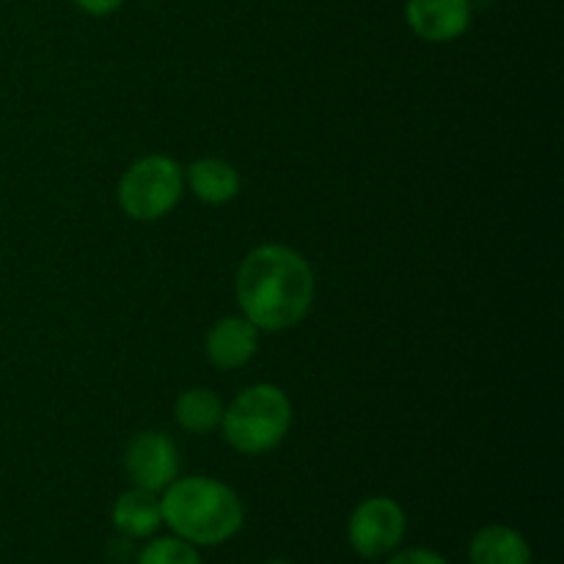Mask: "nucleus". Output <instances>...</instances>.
I'll use <instances>...</instances> for the list:
<instances>
[{
	"mask_svg": "<svg viewBox=\"0 0 564 564\" xmlns=\"http://www.w3.org/2000/svg\"><path fill=\"white\" fill-rule=\"evenodd\" d=\"M314 270L301 251L281 242L251 248L237 268L235 295L242 317L264 334L301 325L314 303Z\"/></svg>",
	"mask_w": 564,
	"mask_h": 564,
	"instance_id": "1",
	"label": "nucleus"
},
{
	"mask_svg": "<svg viewBox=\"0 0 564 564\" xmlns=\"http://www.w3.org/2000/svg\"><path fill=\"white\" fill-rule=\"evenodd\" d=\"M163 527L191 545H224L246 523V507L235 488L204 474L176 477L160 494Z\"/></svg>",
	"mask_w": 564,
	"mask_h": 564,
	"instance_id": "2",
	"label": "nucleus"
},
{
	"mask_svg": "<svg viewBox=\"0 0 564 564\" xmlns=\"http://www.w3.org/2000/svg\"><path fill=\"white\" fill-rule=\"evenodd\" d=\"M292 402L273 383H253L224 405L220 433L235 452L248 457L268 455L290 435Z\"/></svg>",
	"mask_w": 564,
	"mask_h": 564,
	"instance_id": "3",
	"label": "nucleus"
},
{
	"mask_svg": "<svg viewBox=\"0 0 564 564\" xmlns=\"http://www.w3.org/2000/svg\"><path fill=\"white\" fill-rule=\"evenodd\" d=\"M185 191V165L169 154H143L121 174L116 204L130 220L154 224L174 213Z\"/></svg>",
	"mask_w": 564,
	"mask_h": 564,
	"instance_id": "4",
	"label": "nucleus"
},
{
	"mask_svg": "<svg viewBox=\"0 0 564 564\" xmlns=\"http://www.w3.org/2000/svg\"><path fill=\"white\" fill-rule=\"evenodd\" d=\"M408 534V516L400 501L389 496L364 499L347 521V543L364 560H386L402 545Z\"/></svg>",
	"mask_w": 564,
	"mask_h": 564,
	"instance_id": "5",
	"label": "nucleus"
},
{
	"mask_svg": "<svg viewBox=\"0 0 564 564\" xmlns=\"http://www.w3.org/2000/svg\"><path fill=\"white\" fill-rule=\"evenodd\" d=\"M180 449L176 441L163 430H141L124 449V471L132 488L163 494L180 477Z\"/></svg>",
	"mask_w": 564,
	"mask_h": 564,
	"instance_id": "6",
	"label": "nucleus"
},
{
	"mask_svg": "<svg viewBox=\"0 0 564 564\" xmlns=\"http://www.w3.org/2000/svg\"><path fill=\"white\" fill-rule=\"evenodd\" d=\"M405 22L422 42L449 44L468 33L474 6L471 0H408Z\"/></svg>",
	"mask_w": 564,
	"mask_h": 564,
	"instance_id": "7",
	"label": "nucleus"
},
{
	"mask_svg": "<svg viewBox=\"0 0 564 564\" xmlns=\"http://www.w3.org/2000/svg\"><path fill=\"white\" fill-rule=\"evenodd\" d=\"M262 330L242 314H226L204 336V356L220 372H235L248 367L259 352Z\"/></svg>",
	"mask_w": 564,
	"mask_h": 564,
	"instance_id": "8",
	"label": "nucleus"
},
{
	"mask_svg": "<svg viewBox=\"0 0 564 564\" xmlns=\"http://www.w3.org/2000/svg\"><path fill=\"white\" fill-rule=\"evenodd\" d=\"M185 187L209 207H220L240 196V171L224 158H198L185 169Z\"/></svg>",
	"mask_w": 564,
	"mask_h": 564,
	"instance_id": "9",
	"label": "nucleus"
},
{
	"mask_svg": "<svg viewBox=\"0 0 564 564\" xmlns=\"http://www.w3.org/2000/svg\"><path fill=\"white\" fill-rule=\"evenodd\" d=\"M110 521L121 538L149 540L163 527V510H160V494L130 488L113 501Z\"/></svg>",
	"mask_w": 564,
	"mask_h": 564,
	"instance_id": "10",
	"label": "nucleus"
},
{
	"mask_svg": "<svg viewBox=\"0 0 564 564\" xmlns=\"http://www.w3.org/2000/svg\"><path fill=\"white\" fill-rule=\"evenodd\" d=\"M471 564H532V545L518 529L505 523H488L477 529L468 543Z\"/></svg>",
	"mask_w": 564,
	"mask_h": 564,
	"instance_id": "11",
	"label": "nucleus"
},
{
	"mask_svg": "<svg viewBox=\"0 0 564 564\" xmlns=\"http://www.w3.org/2000/svg\"><path fill=\"white\" fill-rule=\"evenodd\" d=\"M174 419L185 433L191 435H207L220 427L224 419V402L218 394H213L204 386H193L185 389L174 402Z\"/></svg>",
	"mask_w": 564,
	"mask_h": 564,
	"instance_id": "12",
	"label": "nucleus"
},
{
	"mask_svg": "<svg viewBox=\"0 0 564 564\" xmlns=\"http://www.w3.org/2000/svg\"><path fill=\"white\" fill-rule=\"evenodd\" d=\"M135 564H202V556L196 545L169 534V538H149L147 545L138 551Z\"/></svg>",
	"mask_w": 564,
	"mask_h": 564,
	"instance_id": "13",
	"label": "nucleus"
},
{
	"mask_svg": "<svg viewBox=\"0 0 564 564\" xmlns=\"http://www.w3.org/2000/svg\"><path fill=\"white\" fill-rule=\"evenodd\" d=\"M386 564H452L446 556H441L438 551L430 549H397L394 554H389Z\"/></svg>",
	"mask_w": 564,
	"mask_h": 564,
	"instance_id": "14",
	"label": "nucleus"
},
{
	"mask_svg": "<svg viewBox=\"0 0 564 564\" xmlns=\"http://www.w3.org/2000/svg\"><path fill=\"white\" fill-rule=\"evenodd\" d=\"M127 0H75L77 9L88 17H110L124 6Z\"/></svg>",
	"mask_w": 564,
	"mask_h": 564,
	"instance_id": "15",
	"label": "nucleus"
},
{
	"mask_svg": "<svg viewBox=\"0 0 564 564\" xmlns=\"http://www.w3.org/2000/svg\"><path fill=\"white\" fill-rule=\"evenodd\" d=\"M264 564H295V562H290V560H270V562H264Z\"/></svg>",
	"mask_w": 564,
	"mask_h": 564,
	"instance_id": "16",
	"label": "nucleus"
}]
</instances>
